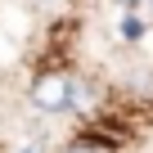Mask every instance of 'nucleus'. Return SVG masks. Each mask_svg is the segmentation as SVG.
<instances>
[{"label": "nucleus", "instance_id": "2", "mask_svg": "<svg viewBox=\"0 0 153 153\" xmlns=\"http://www.w3.org/2000/svg\"><path fill=\"white\" fill-rule=\"evenodd\" d=\"M68 108H81V113L90 108V90H86L81 81H72V99H68Z\"/></svg>", "mask_w": 153, "mask_h": 153}, {"label": "nucleus", "instance_id": "3", "mask_svg": "<svg viewBox=\"0 0 153 153\" xmlns=\"http://www.w3.org/2000/svg\"><path fill=\"white\" fill-rule=\"evenodd\" d=\"M68 153H108V149L95 144V140H76V144H68Z\"/></svg>", "mask_w": 153, "mask_h": 153}, {"label": "nucleus", "instance_id": "1", "mask_svg": "<svg viewBox=\"0 0 153 153\" xmlns=\"http://www.w3.org/2000/svg\"><path fill=\"white\" fill-rule=\"evenodd\" d=\"M72 99V76L63 72H41L32 81V108L36 113H63Z\"/></svg>", "mask_w": 153, "mask_h": 153}, {"label": "nucleus", "instance_id": "4", "mask_svg": "<svg viewBox=\"0 0 153 153\" xmlns=\"http://www.w3.org/2000/svg\"><path fill=\"white\" fill-rule=\"evenodd\" d=\"M23 153H36V149H23Z\"/></svg>", "mask_w": 153, "mask_h": 153}]
</instances>
